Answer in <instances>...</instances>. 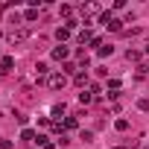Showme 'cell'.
<instances>
[{"label": "cell", "instance_id": "1", "mask_svg": "<svg viewBox=\"0 0 149 149\" xmlns=\"http://www.w3.org/2000/svg\"><path fill=\"white\" fill-rule=\"evenodd\" d=\"M6 41H9L12 47H21V44H26V41H29V32H26V29H21V26H15V29H9V32H6Z\"/></svg>", "mask_w": 149, "mask_h": 149}, {"label": "cell", "instance_id": "2", "mask_svg": "<svg viewBox=\"0 0 149 149\" xmlns=\"http://www.w3.org/2000/svg\"><path fill=\"white\" fill-rule=\"evenodd\" d=\"M47 85H50L53 91H61V88L67 85V76H64V73H50V76H47Z\"/></svg>", "mask_w": 149, "mask_h": 149}, {"label": "cell", "instance_id": "3", "mask_svg": "<svg viewBox=\"0 0 149 149\" xmlns=\"http://www.w3.org/2000/svg\"><path fill=\"white\" fill-rule=\"evenodd\" d=\"M70 56V47H64V44H58V47H53V58L56 61H64Z\"/></svg>", "mask_w": 149, "mask_h": 149}, {"label": "cell", "instance_id": "4", "mask_svg": "<svg viewBox=\"0 0 149 149\" xmlns=\"http://www.w3.org/2000/svg\"><path fill=\"white\" fill-rule=\"evenodd\" d=\"M73 82H76V85H79V88H82V91H85V88H88V85H91V82H88V73H82V70H79V73H76V76H73Z\"/></svg>", "mask_w": 149, "mask_h": 149}, {"label": "cell", "instance_id": "5", "mask_svg": "<svg viewBox=\"0 0 149 149\" xmlns=\"http://www.w3.org/2000/svg\"><path fill=\"white\" fill-rule=\"evenodd\" d=\"M56 38H58V44H64V41L70 38V29H67V26H58V29H56Z\"/></svg>", "mask_w": 149, "mask_h": 149}, {"label": "cell", "instance_id": "6", "mask_svg": "<svg viewBox=\"0 0 149 149\" xmlns=\"http://www.w3.org/2000/svg\"><path fill=\"white\" fill-rule=\"evenodd\" d=\"M35 76H38V79H41V76H50V67H47L44 61H38V64H35Z\"/></svg>", "mask_w": 149, "mask_h": 149}, {"label": "cell", "instance_id": "7", "mask_svg": "<svg viewBox=\"0 0 149 149\" xmlns=\"http://www.w3.org/2000/svg\"><path fill=\"white\" fill-rule=\"evenodd\" d=\"M0 67H3V70H12V67H15V58H12V56H3V58H0Z\"/></svg>", "mask_w": 149, "mask_h": 149}, {"label": "cell", "instance_id": "8", "mask_svg": "<svg viewBox=\"0 0 149 149\" xmlns=\"http://www.w3.org/2000/svg\"><path fill=\"white\" fill-rule=\"evenodd\" d=\"M58 12H61V18H64V21H73V6H67V3H64Z\"/></svg>", "mask_w": 149, "mask_h": 149}, {"label": "cell", "instance_id": "9", "mask_svg": "<svg viewBox=\"0 0 149 149\" xmlns=\"http://www.w3.org/2000/svg\"><path fill=\"white\" fill-rule=\"evenodd\" d=\"M97 53H100V58H105V56H111V53H114V47H111V44H102Z\"/></svg>", "mask_w": 149, "mask_h": 149}, {"label": "cell", "instance_id": "10", "mask_svg": "<svg viewBox=\"0 0 149 149\" xmlns=\"http://www.w3.org/2000/svg\"><path fill=\"white\" fill-rule=\"evenodd\" d=\"M64 111H67V105H64V102H56V105H53V117H61Z\"/></svg>", "mask_w": 149, "mask_h": 149}, {"label": "cell", "instance_id": "11", "mask_svg": "<svg viewBox=\"0 0 149 149\" xmlns=\"http://www.w3.org/2000/svg\"><path fill=\"white\" fill-rule=\"evenodd\" d=\"M79 102H82V105H88V102H94V94H91V91H88V94L82 91V94H79Z\"/></svg>", "mask_w": 149, "mask_h": 149}, {"label": "cell", "instance_id": "12", "mask_svg": "<svg viewBox=\"0 0 149 149\" xmlns=\"http://www.w3.org/2000/svg\"><path fill=\"white\" fill-rule=\"evenodd\" d=\"M114 129H117V132H126V129H129V120H123V117H120V120L114 123Z\"/></svg>", "mask_w": 149, "mask_h": 149}, {"label": "cell", "instance_id": "13", "mask_svg": "<svg viewBox=\"0 0 149 149\" xmlns=\"http://www.w3.org/2000/svg\"><path fill=\"white\" fill-rule=\"evenodd\" d=\"M21 137H24V140H35V137H38V134H35V132H32V129H24V132H21Z\"/></svg>", "mask_w": 149, "mask_h": 149}, {"label": "cell", "instance_id": "14", "mask_svg": "<svg viewBox=\"0 0 149 149\" xmlns=\"http://www.w3.org/2000/svg\"><path fill=\"white\" fill-rule=\"evenodd\" d=\"M79 140H85V143H91V140H94V132H85V129H82V132H79Z\"/></svg>", "mask_w": 149, "mask_h": 149}, {"label": "cell", "instance_id": "15", "mask_svg": "<svg viewBox=\"0 0 149 149\" xmlns=\"http://www.w3.org/2000/svg\"><path fill=\"white\" fill-rule=\"evenodd\" d=\"M79 41L85 44V41H94V35H91V29H85V32H79Z\"/></svg>", "mask_w": 149, "mask_h": 149}, {"label": "cell", "instance_id": "16", "mask_svg": "<svg viewBox=\"0 0 149 149\" xmlns=\"http://www.w3.org/2000/svg\"><path fill=\"white\" fill-rule=\"evenodd\" d=\"M64 129H76V117H64Z\"/></svg>", "mask_w": 149, "mask_h": 149}, {"label": "cell", "instance_id": "17", "mask_svg": "<svg viewBox=\"0 0 149 149\" xmlns=\"http://www.w3.org/2000/svg\"><path fill=\"white\" fill-rule=\"evenodd\" d=\"M24 18H26V21H35V18H38V9H26V15H24Z\"/></svg>", "mask_w": 149, "mask_h": 149}, {"label": "cell", "instance_id": "18", "mask_svg": "<svg viewBox=\"0 0 149 149\" xmlns=\"http://www.w3.org/2000/svg\"><path fill=\"white\" fill-rule=\"evenodd\" d=\"M137 108H140V111H149V100H146V97H143V100H137Z\"/></svg>", "mask_w": 149, "mask_h": 149}, {"label": "cell", "instance_id": "19", "mask_svg": "<svg viewBox=\"0 0 149 149\" xmlns=\"http://www.w3.org/2000/svg\"><path fill=\"white\" fill-rule=\"evenodd\" d=\"M126 56H129V61H137V58H140V53H137V50H129Z\"/></svg>", "mask_w": 149, "mask_h": 149}, {"label": "cell", "instance_id": "20", "mask_svg": "<svg viewBox=\"0 0 149 149\" xmlns=\"http://www.w3.org/2000/svg\"><path fill=\"white\" fill-rule=\"evenodd\" d=\"M0 149H12V140H0Z\"/></svg>", "mask_w": 149, "mask_h": 149}, {"label": "cell", "instance_id": "21", "mask_svg": "<svg viewBox=\"0 0 149 149\" xmlns=\"http://www.w3.org/2000/svg\"><path fill=\"white\" fill-rule=\"evenodd\" d=\"M44 149H56V143H47V146H44Z\"/></svg>", "mask_w": 149, "mask_h": 149}, {"label": "cell", "instance_id": "22", "mask_svg": "<svg viewBox=\"0 0 149 149\" xmlns=\"http://www.w3.org/2000/svg\"><path fill=\"white\" fill-rule=\"evenodd\" d=\"M140 149H149V143H143V146H140Z\"/></svg>", "mask_w": 149, "mask_h": 149}, {"label": "cell", "instance_id": "23", "mask_svg": "<svg viewBox=\"0 0 149 149\" xmlns=\"http://www.w3.org/2000/svg\"><path fill=\"white\" fill-rule=\"evenodd\" d=\"M3 73H6V70H3V67H0V76H3Z\"/></svg>", "mask_w": 149, "mask_h": 149}, {"label": "cell", "instance_id": "24", "mask_svg": "<svg viewBox=\"0 0 149 149\" xmlns=\"http://www.w3.org/2000/svg\"><path fill=\"white\" fill-rule=\"evenodd\" d=\"M146 53H149V44H146Z\"/></svg>", "mask_w": 149, "mask_h": 149}]
</instances>
